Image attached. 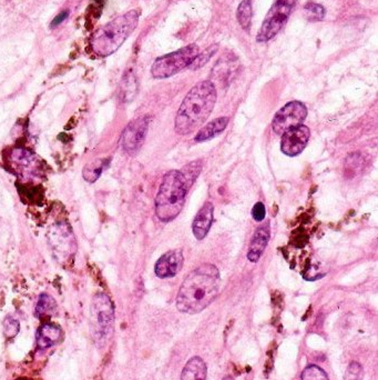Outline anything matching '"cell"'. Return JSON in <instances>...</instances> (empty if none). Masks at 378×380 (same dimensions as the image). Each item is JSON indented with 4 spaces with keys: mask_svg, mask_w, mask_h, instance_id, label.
Masks as SVG:
<instances>
[{
    "mask_svg": "<svg viewBox=\"0 0 378 380\" xmlns=\"http://www.w3.org/2000/svg\"><path fill=\"white\" fill-rule=\"evenodd\" d=\"M220 286L219 269L212 264H201L184 278L176 296V308L184 314H199L215 301Z\"/></svg>",
    "mask_w": 378,
    "mask_h": 380,
    "instance_id": "6da1fadb",
    "label": "cell"
},
{
    "mask_svg": "<svg viewBox=\"0 0 378 380\" xmlns=\"http://www.w3.org/2000/svg\"><path fill=\"white\" fill-rule=\"evenodd\" d=\"M217 98V88L212 81L204 80L197 84L179 108L174 124L176 134L187 136L200 128L211 115Z\"/></svg>",
    "mask_w": 378,
    "mask_h": 380,
    "instance_id": "7a4b0ae2",
    "label": "cell"
},
{
    "mask_svg": "<svg viewBox=\"0 0 378 380\" xmlns=\"http://www.w3.org/2000/svg\"><path fill=\"white\" fill-rule=\"evenodd\" d=\"M140 11L138 9L115 17V19L99 28L91 39V48L96 55L108 57L115 54L129 38L139 24Z\"/></svg>",
    "mask_w": 378,
    "mask_h": 380,
    "instance_id": "3957f363",
    "label": "cell"
},
{
    "mask_svg": "<svg viewBox=\"0 0 378 380\" xmlns=\"http://www.w3.org/2000/svg\"><path fill=\"white\" fill-rule=\"evenodd\" d=\"M189 189L181 171H167L156 197V217L163 223L174 221L186 204Z\"/></svg>",
    "mask_w": 378,
    "mask_h": 380,
    "instance_id": "277c9868",
    "label": "cell"
},
{
    "mask_svg": "<svg viewBox=\"0 0 378 380\" xmlns=\"http://www.w3.org/2000/svg\"><path fill=\"white\" fill-rule=\"evenodd\" d=\"M200 53L197 45L191 44L181 49L162 56L156 59L151 67V74L156 79L172 77L183 69L189 68L195 57Z\"/></svg>",
    "mask_w": 378,
    "mask_h": 380,
    "instance_id": "5b68a950",
    "label": "cell"
},
{
    "mask_svg": "<svg viewBox=\"0 0 378 380\" xmlns=\"http://www.w3.org/2000/svg\"><path fill=\"white\" fill-rule=\"evenodd\" d=\"M296 1L297 0H275L262 24L256 42L261 44L270 42L282 31L288 22V17L292 14Z\"/></svg>",
    "mask_w": 378,
    "mask_h": 380,
    "instance_id": "8992f818",
    "label": "cell"
},
{
    "mask_svg": "<svg viewBox=\"0 0 378 380\" xmlns=\"http://www.w3.org/2000/svg\"><path fill=\"white\" fill-rule=\"evenodd\" d=\"M91 318L97 337L99 339L107 338L115 320V308L109 296L102 292L94 296L91 303Z\"/></svg>",
    "mask_w": 378,
    "mask_h": 380,
    "instance_id": "52a82bcc",
    "label": "cell"
},
{
    "mask_svg": "<svg viewBox=\"0 0 378 380\" xmlns=\"http://www.w3.org/2000/svg\"><path fill=\"white\" fill-rule=\"evenodd\" d=\"M50 246L55 253L56 258L61 264L68 262L76 253V240L72 228L66 223H59L50 232Z\"/></svg>",
    "mask_w": 378,
    "mask_h": 380,
    "instance_id": "ba28073f",
    "label": "cell"
},
{
    "mask_svg": "<svg viewBox=\"0 0 378 380\" xmlns=\"http://www.w3.org/2000/svg\"><path fill=\"white\" fill-rule=\"evenodd\" d=\"M307 116V109L301 102H290L275 113L273 119V130L277 135L292 129L294 127L301 126Z\"/></svg>",
    "mask_w": 378,
    "mask_h": 380,
    "instance_id": "9c48e42d",
    "label": "cell"
},
{
    "mask_svg": "<svg viewBox=\"0 0 378 380\" xmlns=\"http://www.w3.org/2000/svg\"><path fill=\"white\" fill-rule=\"evenodd\" d=\"M150 117L142 116L130 122L122 134V147L126 154H138L148 134Z\"/></svg>",
    "mask_w": 378,
    "mask_h": 380,
    "instance_id": "30bf717a",
    "label": "cell"
},
{
    "mask_svg": "<svg viewBox=\"0 0 378 380\" xmlns=\"http://www.w3.org/2000/svg\"><path fill=\"white\" fill-rule=\"evenodd\" d=\"M310 138L311 130L309 127L304 126V125L294 127L292 129L283 134L281 149L286 156L295 157L304 150Z\"/></svg>",
    "mask_w": 378,
    "mask_h": 380,
    "instance_id": "8fae6325",
    "label": "cell"
},
{
    "mask_svg": "<svg viewBox=\"0 0 378 380\" xmlns=\"http://www.w3.org/2000/svg\"><path fill=\"white\" fill-rule=\"evenodd\" d=\"M183 253L181 249H173L160 257L154 266V273L159 278H172L182 269Z\"/></svg>",
    "mask_w": 378,
    "mask_h": 380,
    "instance_id": "7c38bea8",
    "label": "cell"
},
{
    "mask_svg": "<svg viewBox=\"0 0 378 380\" xmlns=\"http://www.w3.org/2000/svg\"><path fill=\"white\" fill-rule=\"evenodd\" d=\"M213 218L214 206L212 203L208 201L199 210L193 223H192V230H193V235L197 240H202L206 237V235L210 232L212 223H213Z\"/></svg>",
    "mask_w": 378,
    "mask_h": 380,
    "instance_id": "4fadbf2b",
    "label": "cell"
},
{
    "mask_svg": "<svg viewBox=\"0 0 378 380\" xmlns=\"http://www.w3.org/2000/svg\"><path fill=\"white\" fill-rule=\"evenodd\" d=\"M270 237H271V229L269 223L261 225L254 235H253L251 243H249V253H247V259L251 262H258L261 256L263 255L266 246L269 244Z\"/></svg>",
    "mask_w": 378,
    "mask_h": 380,
    "instance_id": "5bb4252c",
    "label": "cell"
},
{
    "mask_svg": "<svg viewBox=\"0 0 378 380\" xmlns=\"http://www.w3.org/2000/svg\"><path fill=\"white\" fill-rule=\"evenodd\" d=\"M63 336V331L54 322H46L37 331V346L39 349H47L55 346Z\"/></svg>",
    "mask_w": 378,
    "mask_h": 380,
    "instance_id": "9a60e30c",
    "label": "cell"
},
{
    "mask_svg": "<svg viewBox=\"0 0 378 380\" xmlns=\"http://www.w3.org/2000/svg\"><path fill=\"white\" fill-rule=\"evenodd\" d=\"M228 117H221L217 118L213 122H208V125L201 128L195 136V141L197 143H204V141H210L213 138L217 137L224 132L225 128L228 126Z\"/></svg>",
    "mask_w": 378,
    "mask_h": 380,
    "instance_id": "2e32d148",
    "label": "cell"
},
{
    "mask_svg": "<svg viewBox=\"0 0 378 380\" xmlns=\"http://www.w3.org/2000/svg\"><path fill=\"white\" fill-rule=\"evenodd\" d=\"M206 363L200 357L195 356L189 359L183 370H182L181 380H206Z\"/></svg>",
    "mask_w": 378,
    "mask_h": 380,
    "instance_id": "e0dca14e",
    "label": "cell"
},
{
    "mask_svg": "<svg viewBox=\"0 0 378 380\" xmlns=\"http://www.w3.org/2000/svg\"><path fill=\"white\" fill-rule=\"evenodd\" d=\"M107 166V160L96 159L92 163H89L83 171V180L85 182L94 184L100 178L104 168Z\"/></svg>",
    "mask_w": 378,
    "mask_h": 380,
    "instance_id": "ac0fdd59",
    "label": "cell"
},
{
    "mask_svg": "<svg viewBox=\"0 0 378 380\" xmlns=\"http://www.w3.org/2000/svg\"><path fill=\"white\" fill-rule=\"evenodd\" d=\"M252 1L251 0H243L240 5H238V11H236V17H238V22L244 31H249L252 24Z\"/></svg>",
    "mask_w": 378,
    "mask_h": 380,
    "instance_id": "d6986e66",
    "label": "cell"
},
{
    "mask_svg": "<svg viewBox=\"0 0 378 380\" xmlns=\"http://www.w3.org/2000/svg\"><path fill=\"white\" fill-rule=\"evenodd\" d=\"M57 310V303L55 299L47 294H42L39 296L38 303L36 306V316L42 317L50 316L55 314Z\"/></svg>",
    "mask_w": 378,
    "mask_h": 380,
    "instance_id": "ffe728a7",
    "label": "cell"
},
{
    "mask_svg": "<svg viewBox=\"0 0 378 380\" xmlns=\"http://www.w3.org/2000/svg\"><path fill=\"white\" fill-rule=\"evenodd\" d=\"M202 167V160H195V161H192V163L188 164L187 166H184L183 168L180 171L190 188L195 184L197 177L200 175Z\"/></svg>",
    "mask_w": 378,
    "mask_h": 380,
    "instance_id": "44dd1931",
    "label": "cell"
},
{
    "mask_svg": "<svg viewBox=\"0 0 378 380\" xmlns=\"http://www.w3.org/2000/svg\"><path fill=\"white\" fill-rule=\"evenodd\" d=\"M327 10L323 6L316 3H309L304 7V17L310 22H320L323 20Z\"/></svg>",
    "mask_w": 378,
    "mask_h": 380,
    "instance_id": "7402d4cb",
    "label": "cell"
},
{
    "mask_svg": "<svg viewBox=\"0 0 378 380\" xmlns=\"http://www.w3.org/2000/svg\"><path fill=\"white\" fill-rule=\"evenodd\" d=\"M217 49H219V45H212L208 49L204 50L203 53H199V55L195 57L193 63L190 65L189 68L191 69V70L200 69L201 67L204 66V65L211 59L212 56L217 53Z\"/></svg>",
    "mask_w": 378,
    "mask_h": 380,
    "instance_id": "603a6c76",
    "label": "cell"
},
{
    "mask_svg": "<svg viewBox=\"0 0 378 380\" xmlns=\"http://www.w3.org/2000/svg\"><path fill=\"white\" fill-rule=\"evenodd\" d=\"M302 380H329L327 372L316 365L307 366L301 375Z\"/></svg>",
    "mask_w": 378,
    "mask_h": 380,
    "instance_id": "cb8c5ba5",
    "label": "cell"
},
{
    "mask_svg": "<svg viewBox=\"0 0 378 380\" xmlns=\"http://www.w3.org/2000/svg\"><path fill=\"white\" fill-rule=\"evenodd\" d=\"M363 377H364V370H363L362 365L359 364L357 361H352L346 370L344 380H363Z\"/></svg>",
    "mask_w": 378,
    "mask_h": 380,
    "instance_id": "d4e9b609",
    "label": "cell"
},
{
    "mask_svg": "<svg viewBox=\"0 0 378 380\" xmlns=\"http://www.w3.org/2000/svg\"><path fill=\"white\" fill-rule=\"evenodd\" d=\"M19 331V322L13 318H7L3 322V333L5 336L8 338H13L16 336L17 333Z\"/></svg>",
    "mask_w": 378,
    "mask_h": 380,
    "instance_id": "484cf974",
    "label": "cell"
},
{
    "mask_svg": "<svg viewBox=\"0 0 378 380\" xmlns=\"http://www.w3.org/2000/svg\"><path fill=\"white\" fill-rule=\"evenodd\" d=\"M252 216L253 218H254V221H264V218H265L266 216V209L263 203H258V204L254 205L252 209Z\"/></svg>",
    "mask_w": 378,
    "mask_h": 380,
    "instance_id": "4316f807",
    "label": "cell"
},
{
    "mask_svg": "<svg viewBox=\"0 0 378 380\" xmlns=\"http://www.w3.org/2000/svg\"><path fill=\"white\" fill-rule=\"evenodd\" d=\"M69 11H63V13H61L59 16L56 17L55 19H54V22H51L52 27H56V26L59 25V24H61V22H63V20L66 19L67 17H68Z\"/></svg>",
    "mask_w": 378,
    "mask_h": 380,
    "instance_id": "83f0119b",
    "label": "cell"
},
{
    "mask_svg": "<svg viewBox=\"0 0 378 380\" xmlns=\"http://www.w3.org/2000/svg\"><path fill=\"white\" fill-rule=\"evenodd\" d=\"M222 380H234L233 377H231V376H225L224 378H223Z\"/></svg>",
    "mask_w": 378,
    "mask_h": 380,
    "instance_id": "f1b7e54d",
    "label": "cell"
}]
</instances>
